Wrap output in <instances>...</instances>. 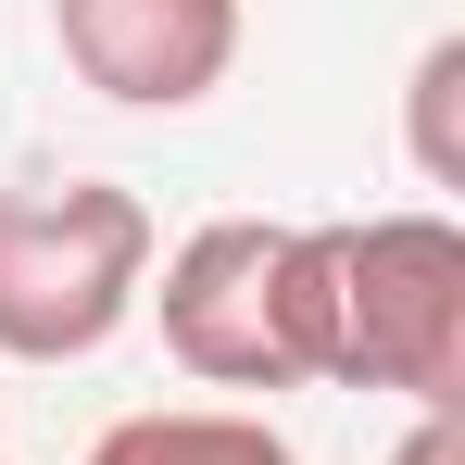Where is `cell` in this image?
I'll list each match as a JSON object with an SVG mask.
<instances>
[{"mask_svg": "<svg viewBox=\"0 0 465 465\" xmlns=\"http://www.w3.org/2000/svg\"><path fill=\"white\" fill-rule=\"evenodd\" d=\"M314 378L402 390L415 415L465 402V227L440 202L314 227Z\"/></svg>", "mask_w": 465, "mask_h": 465, "instance_id": "obj_1", "label": "cell"}, {"mask_svg": "<svg viewBox=\"0 0 465 465\" xmlns=\"http://www.w3.org/2000/svg\"><path fill=\"white\" fill-rule=\"evenodd\" d=\"M152 290V202L114 176L0 189V365H88Z\"/></svg>", "mask_w": 465, "mask_h": 465, "instance_id": "obj_2", "label": "cell"}, {"mask_svg": "<svg viewBox=\"0 0 465 465\" xmlns=\"http://www.w3.org/2000/svg\"><path fill=\"white\" fill-rule=\"evenodd\" d=\"M163 352L202 390H314V227L214 214L163 252Z\"/></svg>", "mask_w": 465, "mask_h": 465, "instance_id": "obj_3", "label": "cell"}, {"mask_svg": "<svg viewBox=\"0 0 465 465\" xmlns=\"http://www.w3.org/2000/svg\"><path fill=\"white\" fill-rule=\"evenodd\" d=\"M51 38L114 114H189L239 64V0H51Z\"/></svg>", "mask_w": 465, "mask_h": 465, "instance_id": "obj_4", "label": "cell"}, {"mask_svg": "<svg viewBox=\"0 0 465 465\" xmlns=\"http://www.w3.org/2000/svg\"><path fill=\"white\" fill-rule=\"evenodd\" d=\"M88 465H302V453L239 402H152V415H114Z\"/></svg>", "mask_w": 465, "mask_h": 465, "instance_id": "obj_5", "label": "cell"}, {"mask_svg": "<svg viewBox=\"0 0 465 465\" xmlns=\"http://www.w3.org/2000/svg\"><path fill=\"white\" fill-rule=\"evenodd\" d=\"M402 114H415V176L428 189H465V38H428L415 51V88H402Z\"/></svg>", "mask_w": 465, "mask_h": 465, "instance_id": "obj_6", "label": "cell"}, {"mask_svg": "<svg viewBox=\"0 0 465 465\" xmlns=\"http://www.w3.org/2000/svg\"><path fill=\"white\" fill-rule=\"evenodd\" d=\"M390 465H465V415H415V428H402V453Z\"/></svg>", "mask_w": 465, "mask_h": 465, "instance_id": "obj_7", "label": "cell"}]
</instances>
